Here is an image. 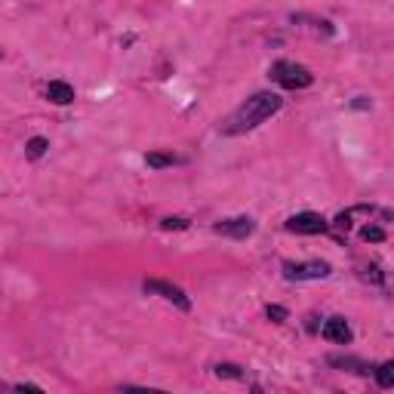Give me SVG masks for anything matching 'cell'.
<instances>
[{
    "mask_svg": "<svg viewBox=\"0 0 394 394\" xmlns=\"http://www.w3.org/2000/svg\"><path fill=\"white\" fill-rule=\"evenodd\" d=\"M283 99L277 96V92H256V96H250L246 102L237 108V111H231L225 120H222V133L225 136H241V133H250V129H256L259 123H265L272 114L281 111Z\"/></svg>",
    "mask_w": 394,
    "mask_h": 394,
    "instance_id": "1",
    "label": "cell"
},
{
    "mask_svg": "<svg viewBox=\"0 0 394 394\" xmlns=\"http://www.w3.org/2000/svg\"><path fill=\"white\" fill-rule=\"evenodd\" d=\"M268 74H272V80L281 83L283 90H305V87H311V80H314V74L308 71L305 65H296V62H274Z\"/></svg>",
    "mask_w": 394,
    "mask_h": 394,
    "instance_id": "2",
    "label": "cell"
},
{
    "mask_svg": "<svg viewBox=\"0 0 394 394\" xmlns=\"http://www.w3.org/2000/svg\"><path fill=\"white\" fill-rule=\"evenodd\" d=\"M283 277L287 281H323L330 277V265L327 262H287L283 265Z\"/></svg>",
    "mask_w": 394,
    "mask_h": 394,
    "instance_id": "3",
    "label": "cell"
},
{
    "mask_svg": "<svg viewBox=\"0 0 394 394\" xmlns=\"http://www.w3.org/2000/svg\"><path fill=\"white\" fill-rule=\"evenodd\" d=\"M287 231H293V234H323V231H330V222L318 213H296L287 219Z\"/></svg>",
    "mask_w": 394,
    "mask_h": 394,
    "instance_id": "4",
    "label": "cell"
},
{
    "mask_svg": "<svg viewBox=\"0 0 394 394\" xmlns=\"http://www.w3.org/2000/svg\"><path fill=\"white\" fill-rule=\"evenodd\" d=\"M216 234H225V237H234V241H246V237L256 231V222L250 216H241V219H225V222H216L213 225Z\"/></svg>",
    "mask_w": 394,
    "mask_h": 394,
    "instance_id": "5",
    "label": "cell"
},
{
    "mask_svg": "<svg viewBox=\"0 0 394 394\" xmlns=\"http://www.w3.org/2000/svg\"><path fill=\"white\" fill-rule=\"evenodd\" d=\"M145 293H160L164 299H169L176 308H182V311H191V299L185 296V293L176 287V283L169 281H145Z\"/></svg>",
    "mask_w": 394,
    "mask_h": 394,
    "instance_id": "6",
    "label": "cell"
},
{
    "mask_svg": "<svg viewBox=\"0 0 394 394\" xmlns=\"http://www.w3.org/2000/svg\"><path fill=\"white\" fill-rule=\"evenodd\" d=\"M323 339H327V342H336V345H349L354 339V333H351V327L345 318H330L327 323H323Z\"/></svg>",
    "mask_w": 394,
    "mask_h": 394,
    "instance_id": "7",
    "label": "cell"
},
{
    "mask_svg": "<svg viewBox=\"0 0 394 394\" xmlns=\"http://www.w3.org/2000/svg\"><path fill=\"white\" fill-rule=\"evenodd\" d=\"M46 99L52 105H71L74 102V87L65 80H50L46 83Z\"/></svg>",
    "mask_w": 394,
    "mask_h": 394,
    "instance_id": "8",
    "label": "cell"
},
{
    "mask_svg": "<svg viewBox=\"0 0 394 394\" xmlns=\"http://www.w3.org/2000/svg\"><path fill=\"white\" fill-rule=\"evenodd\" d=\"M145 164L160 169V167H173V164H182V157H176V154H164V151H151L148 157H145Z\"/></svg>",
    "mask_w": 394,
    "mask_h": 394,
    "instance_id": "9",
    "label": "cell"
},
{
    "mask_svg": "<svg viewBox=\"0 0 394 394\" xmlns=\"http://www.w3.org/2000/svg\"><path fill=\"white\" fill-rule=\"evenodd\" d=\"M376 382H379L382 388H391L394 385V360H385V364L376 367Z\"/></svg>",
    "mask_w": 394,
    "mask_h": 394,
    "instance_id": "10",
    "label": "cell"
},
{
    "mask_svg": "<svg viewBox=\"0 0 394 394\" xmlns=\"http://www.w3.org/2000/svg\"><path fill=\"white\" fill-rule=\"evenodd\" d=\"M330 364H333V367H349L351 373H367V370H370L364 360H358V358H330Z\"/></svg>",
    "mask_w": 394,
    "mask_h": 394,
    "instance_id": "11",
    "label": "cell"
},
{
    "mask_svg": "<svg viewBox=\"0 0 394 394\" xmlns=\"http://www.w3.org/2000/svg\"><path fill=\"white\" fill-rule=\"evenodd\" d=\"M25 148H28V157H31V160H37V157H43V154H46L50 142H46V139H41V136H34V139H31V142L25 145Z\"/></svg>",
    "mask_w": 394,
    "mask_h": 394,
    "instance_id": "12",
    "label": "cell"
},
{
    "mask_svg": "<svg viewBox=\"0 0 394 394\" xmlns=\"http://www.w3.org/2000/svg\"><path fill=\"white\" fill-rule=\"evenodd\" d=\"M216 376L219 379H244V370L237 364H219L216 367Z\"/></svg>",
    "mask_w": 394,
    "mask_h": 394,
    "instance_id": "13",
    "label": "cell"
},
{
    "mask_svg": "<svg viewBox=\"0 0 394 394\" xmlns=\"http://www.w3.org/2000/svg\"><path fill=\"white\" fill-rule=\"evenodd\" d=\"M360 237H364L367 244H379V241H385V228H379V225H364V228H360Z\"/></svg>",
    "mask_w": 394,
    "mask_h": 394,
    "instance_id": "14",
    "label": "cell"
},
{
    "mask_svg": "<svg viewBox=\"0 0 394 394\" xmlns=\"http://www.w3.org/2000/svg\"><path fill=\"white\" fill-rule=\"evenodd\" d=\"M265 314H268V318H272L274 323H283V321L290 318L287 308H281V305H268V308H265Z\"/></svg>",
    "mask_w": 394,
    "mask_h": 394,
    "instance_id": "15",
    "label": "cell"
},
{
    "mask_svg": "<svg viewBox=\"0 0 394 394\" xmlns=\"http://www.w3.org/2000/svg\"><path fill=\"white\" fill-rule=\"evenodd\" d=\"M160 228H167V231H182V228H188V219H182V216H176V219H173V216H169V219H164V222H160Z\"/></svg>",
    "mask_w": 394,
    "mask_h": 394,
    "instance_id": "16",
    "label": "cell"
},
{
    "mask_svg": "<svg viewBox=\"0 0 394 394\" xmlns=\"http://www.w3.org/2000/svg\"><path fill=\"white\" fill-rule=\"evenodd\" d=\"M15 391H41L37 385H15Z\"/></svg>",
    "mask_w": 394,
    "mask_h": 394,
    "instance_id": "17",
    "label": "cell"
}]
</instances>
